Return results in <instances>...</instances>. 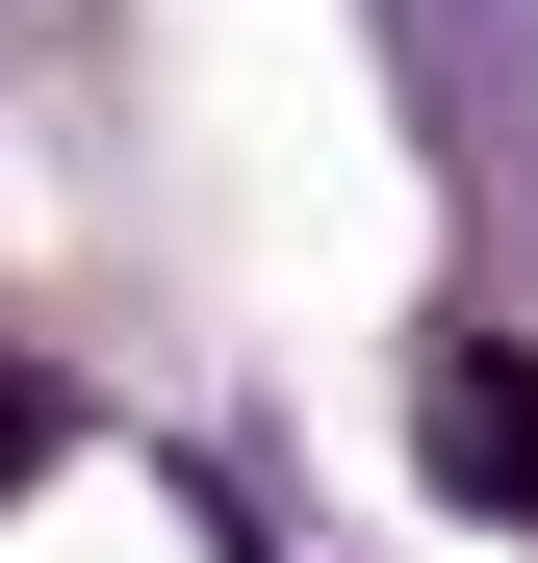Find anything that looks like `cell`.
Wrapping results in <instances>:
<instances>
[{
	"instance_id": "1",
	"label": "cell",
	"mask_w": 538,
	"mask_h": 563,
	"mask_svg": "<svg viewBox=\"0 0 538 563\" xmlns=\"http://www.w3.org/2000/svg\"><path fill=\"white\" fill-rule=\"evenodd\" d=\"M410 461H436V512H513L538 538V358L513 333H436L410 358Z\"/></svg>"
}]
</instances>
